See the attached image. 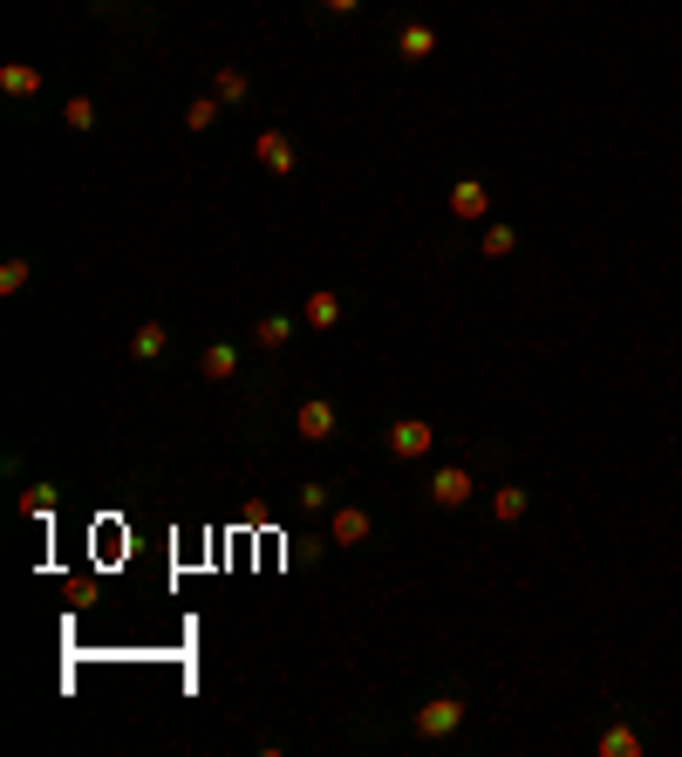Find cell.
Masks as SVG:
<instances>
[{
    "instance_id": "obj_1",
    "label": "cell",
    "mask_w": 682,
    "mask_h": 757,
    "mask_svg": "<svg viewBox=\"0 0 682 757\" xmlns=\"http://www.w3.org/2000/svg\"><path fill=\"white\" fill-rule=\"evenodd\" d=\"M430 444H437V430H430L423 417H396V423H389V457L423 464V457H430Z\"/></svg>"
},
{
    "instance_id": "obj_2",
    "label": "cell",
    "mask_w": 682,
    "mask_h": 757,
    "mask_svg": "<svg viewBox=\"0 0 682 757\" xmlns=\"http://www.w3.org/2000/svg\"><path fill=\"white\" fill-rule=\"evenodd\" d=\"M464 717H471L464 696H430L417 710V737H451V730H464Z\"/></svg>"
},
{
    "instance_id": "obj_3",
    "label": "cell",
    "mask_w": 682,
    "mask_h": 757,
    "mask_svg": "<svg viewBox=\"0 0 682 757\" xmlns=\"http://www.w3.org/2000/svg\"><path fill=\"white\" fill-rule=\"evenodd\" d=\"M294 430H301L307 444H328V437L341 430V410L328 403V396H307L301 410H294Z\"/></svg>"
},
{
    "instance_id": "obj_4",
    "label": "cell",
    "mask_w": 682,
    "mask_h": 757,
    "mask_svg": "<svg viewBox=\"0 0 682 757\" xmlns=\"http://www.w3.org/2000/svg\"><path fill=\"white\" fill-rule=\"evenodd\" d=\"M253 157H260V171L287 178V171H294V137H287V130H260V137H253Z\"/></svg>"
},
{
    "instance_id": "obj_5",
    "label": "cell",
    "mask_w": 682,
    "mask_h": 757,
    "mask_svg": "<svg viewBox=\"0 0 682 757\" xmlns=\"http://www.w3.org/2000/svg\"><path fill=\"white\" fill-rule=\"evenodd\" d=\"M430 498H437V505H471V498H478V478H471L464 464H444V471L430 478Z\"/></svg>"
},
{
    "instance_id": "obj_6",
    "label": "cell",
    "mask_w": 682,
    "mask_h": 757,
    "mask_svg": "<svg viewBox=\"0 0 682 757\" xmlns=\"http://www.w3.org/2000/svg\"><path fill=\"white\" fill-rule=\"evenodd\" d=\"M301 321L314 328V335H328V328H341V294H328V287H314L301 301Z\"/></svg>"
},
{
    "instance_id": "obj_7",
    "label": "cell",
    "mask_w": 682,
    "mask_h": 757,
    "mask_svg": "<svg viewBox=\"0 0 682 757\" xmlns=\"http://www.w3.org/2000/svg\"><path fill=\"white\" fill-rule=\"evenodd\" d=\"M451 212H457V219H471V226H478V219L492 212V191L478 185V178H457V185H451Z\"/></svg>"
},
{
    "instance_id": "obj_8",
    "label": "cell",
    "mask_w": 682,
    "mask_h": 757,
    "mask_svg": "<svg viewBox=\"0 0 682 757\" xmlns=\"http://www.w3.org/2000/svg\"><path fill=\"white\" fill-rule=\"evenodd\" d=\"M198 376L205 382H232L239 376V348H232V341H212V348L198 355Z\"/></svg>"
},
{
    "instance_id": "obj_9",
    "label": "cell",
    "mask_w": 682,
    "mask_h": 757,
    "mask_svg": "<svg viewBox=\"0 0 682 757\" xmlns=\"http://www.w3.org/2000/svg\"><path fill=\"white\" fill-rule=\"evenodd\" d=\"M328 539H335V546H362V539H369V512H362V505H335Z\"/></svg>"
},
{
    "instance_id": "obj_10",
    "label": "cell",
    "mask_w": 682,
    "mask_h": 757,
    "mask_svg": "<svg viewBox=\"0 0 682 757\" xmlns=\"http://www.w3.org/2000/svg\"><path fill=\"white\" fill-rule=\"evenodd\" d=\"M0 96H14V103H21V96H41V69L35 62H7V69H0Z\"/></svg>"
},
{
    "instance_id": "obj_11",
    "label": "cell",
    "mask_w": 682,
    "mask_h": 757,
    "mask_svg": "<svg viewBox=\"0 0 682 757\" xmlns=\"http://www.w3.org/2000/svg\"><path fill=\"white\" fill-rule=\"evenodd\" d=\"M396 55H403V62H423V55H437V35H430L423 21H403V28H396Z\"/></svg>"
},
{
    "instance_id": "obj_12",
    "label": "cell",
    "mask_w": 682,
    "mask_h": 757,
    "mask_svg": "<svg viewBox=\"0 0 682 757\" xmlns=\"http://www.w3.org/2000/svg\"><path fill=\"white\" fill-rule=\"evenodd\" d=\"M164 341H171V328H164V321H144V328L130 335V355H137V362H157V355H164Z\"/></svg>"
},
{
    "instance_id": "obj_13",
    "label": "cell",
    "mask_w": 682,
    "mask_h": 757,
    "mask_svg": "<svg viewBox=\"0 0 682 757\" xmlns=\"http://www.w3.org/2000/svg\"><path fill=\"white\" fill-rule=\"evenodd\" d=\"M526 505H532L526 485H498V492H492V512L505 519V526H512V519H526Z\"/></svg>"
},
{
    "instance_id": "obj_14",
    "label": "cell",
    "mask_w": 682,
    "mask_h": 757,
    "mask_svg": "<svg viewBox=\"0 0 682 757\" xmlns=\"http://www.w3.org/2000/svg\"><path fill=\"white\" fill-rule=\"evenodd\" d=\"M601 757H642V730H628V723H614L601 737Z\"/></svg>"
},
{
    "instance_id": "obj_15",
    "label": "cell",
    "mask_w": 682,
    "mask_h": 757,
    "mask_svg": "<svg viewBox=\"0 0 682 757\" xmlns=\"http://www.w3.org/2000/svg\"><path fill=\"white\" fill-rule=\"evenodd\" d=\"M253 341H260V348H287V341H294V321H287V314H266L260 328H253Z\"/></svg>"
},
{
    "instance_id": "obj_16",
    "label": "cell",
    "mask_w": 682,
    "mask_h": 757,
    "mask_svg": "<svg viewBox=\"0 0 682 757\" xmlns=\"http://www.w3.org/2000/svg\"><path fill=\"white\" fill-rule=\"evenodd\" d=\"M212 96H219V103H246V76H239V69H219V76H212Z\"/></svg>"
},
{
    "instance_id": "obj_17",
    "label": "cell",
    "mask_w": 682,
    "mask_h": 757,
    "mask_svg": "<svg viewBox=\"0 0 682 757\" xmlns=\"http://www.w3.org/2000/svg\"><path fill=\"white\" fill-rule=\"evenodd\" d=\"M212 123H219V96H198L185 110V130H212Z\"/></svg>"
},
{
    "instance_id": "obj_18",
    "label": "cell",
    "mask_w": 682,
    "mask_h": 757,
    "mask_svg": "<svg viewBox=\"0 0 682 757\" xmlns=\"http://www.w3.org/2000/svg\"><path fill=\"white\" fill-rule=\"evenodd\" d=\"M62 116H69V130H96V103H89V96H69Z\"/></svg>"
},
{
    "instance_id": "obj_19",
    "label": "cell",
    "mask_w": 682,
    "mask_h": 757,
    "mask_svg": "<svg viewBox=\"0 0 682 757\" xmlns=\"http://www.w3.org/2000/svg\"><path fill=\"white\" fill-rule=\"evenodd\" d=\"M28 273H35V266H28L21 253H14V260L0 266V294H21V287H28Z\"/></svg>"
},
{
    "instance_id": "obj_20",
    "label": "cell",
    "mask_w": 682,
    "mask_h": 757,
    "mask_svg": "<svg viewBox=\"0 0 682 757\" xmlns=\"http://www.w3.org/2000/svg\"><path fill=\"white\" fill-rule=\"evenodd\" d=\"M512 246H519V232L512 226H485V253H492V260H505Z\"/></svg>"
},
{
    "instance_id": "obj_21",
    "label": "cell",
    "mask_w": 682,
    "mask_h": 757,
    "mask_svg": "<svg viewBox=\"0 0 682 757\" xmlns=\"http://www.w3.org/2000/svg\"><path fill=\"white\" fill-rule=\"evenodd\" d=\"M294 505H301V512H328V505H335V492H328V485H301V498H294Z\"/></svg>"
},
{
    "instance_id": "obj_22",
    "label": "cell",
    "mask_w": 682,
    "mask_h": 757,
    "mask_svg": "<svg viewBox=\"0 0 682 757\" xmlns=\"http://www.w3.org/2000/svg\"><path fill=\"white\" fill-rule=\"evenodd\" d=\"M48 505H55V485H35V492L21 498V512H48Z\"/></svg>"
},
{
    "instance_id": "obj_23",
    "label": "cell",
    "mask_w": 682,
    "mask_h": 757,
    "mask_svg": "<svg viewBox=\"0 0 682 757\" xmlns=\"http://www.w3.org/2000/svg\"><path fill=\"white\" fill-rule=\"evenodd\" d=\"M321 7H328V14H355L362 0H321Z\"/></svg>"
}]
</instances>
